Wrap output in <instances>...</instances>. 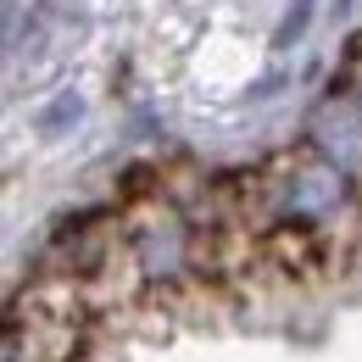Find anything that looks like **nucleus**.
I'll return each instance as SVG.
<instances>
[{"label": "nucleus", "instance_id": "nucleus-1", "mask_svg": "<svg viewBox=\"0 0 362 362\" xmlns=\"http://www.w3.org/2000/svg\"><path fill=\"white\" fill-rule=\"evenodd\" d=\"M234 218H245V228L273 262L313 268L362 234V189L334 162H323L313 145H296L245 179Z\"/></svg>", "mask_w": 362, "mask_h": 362}, {"label": "nucleus", "instance_id": "nucleus-2", "mask_svg": "<svg viewBox=\"0 0 362 362\" xmlns=\"http://www.w3.org/2000/svg\"><path fill=\"white\" fill-rule=\"evenodd\" d=\"M206 218H195L179 201H145L134 218H123V251L129 284L139 296H173L195 273H206Z\"/></svg>", "mask_w": 362, "mask_h": 362}, {"label": "nucleus", "instance_id": "nucleus-3", "mask_svg": "<svg viewBox=\"0 0 362 362\" xmlns=\"http://www.w3.org/2000/svg\"><path fill=\"white\" fill-rule=\"evenodd\" d=\"M78 340H84V307L73 290L62 296H23L11 307V346L6 362H73L78 357Z\"/></svg>", "mask_w": 362, "mask_h": 362}, {"label": "nucleus", "instance_id": "nucleus-4", "mask_svg": "<svg viewBox=\"0 0 362 362\" xmlns=\"http://www.w3.org/2000/svg\"><path fill=\"white\" fill-rule=\"evenodd\" d=\"M301 145H313L323 162H334V168L362 189V106L346 84H334V90L313 106Z\"/></svg>", "mask_w": 362, "mask_h": 362}, {"label": "nucleus", "instance_id": "nucleus-5", "mask_svg": "<svg viewBox=\"0 0 362 362\" xmlns=\"http://www.w3.org/2000/svg\"><path fill=\"white\" fill-rule=\"evenodd\" d=\"M340 84L357 95V106H362V40L351 45V56H346V73H340Z\"/></svg>", "mask_w": 362, "mask_h": 362}, {"label": "nucleus", "instance_id": "nucleus-6", "mask_svg": "<svg viewBox=\"0 0 362 362\" xmlns=\"http://www.w3.org/2000/svg\"><path fill=\"white\" fill-rule=\"evenodd\" d=\"M307 11H313V0H296V6H290V17H284V34H279V45H284L290 34H301V28H307Z\"/></svg>", "mask_w": 362, "mask_h": 362}]
</instances>
